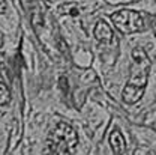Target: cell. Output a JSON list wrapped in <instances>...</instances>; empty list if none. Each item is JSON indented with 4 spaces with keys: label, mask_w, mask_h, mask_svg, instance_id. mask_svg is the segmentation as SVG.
<instances>
[{
    "label": "cell",
    "mask_w": 156,
    "mask_h": 155,
    "mask_svg": "<svg viewBox=\"0 0 156 155\" xmlns=\"http://www.w3.org/2000/svg\"><path fill=\"white\" fill-rule=\"evenodd\" d=\"M132 59H134V62L131 65L129 80L122 94V98L126 104H135L143 98L147 81H149L150 66H152L149 56L140 47L132 50Z\"/></svg>",
    "instance_id": "cell-1"
},
{
    "label": "cell",
    "mask_w": 156,
    "mask_h": 155,
    "mask_svg": "<svg viewBox=\"0 0 156 155\" xmlns=\"http://www.w3.org/2000/svg\"><path fill=\"white\" fill-rule=\"evenodd\" d=\"M78 145L77 131L66 122H58L48 136V151L51 154H74Z\"/></svg>",
    "instance_id": "cell-2"
},
{
    "label": "cell",
    "mask_w": 156,
    "mask_h": 155,
    "mask_svg": "<svg viewBox=\"0 0 156 155\" xmlns=\"http://www.w3.org/2000/svg\"><path fill=\"white\" fill-rule=\"evenodd\" d=\"M111 20L114 26L125 35H131V33L144 30V20L141 17V14L135 11H129V9L119 11L111 15Z\"/></svg>",
    "instance_id": "cell-3"
},
{
    "label": "cell",
    "mask_w": 156,
    "mask_h": 155,
    "mask_svg": "<svg viewBox=\"0 0 156 155\" xmlns=\"http://www.w3.org/2000/svg\"><path fill=\"white\" fill-rule=\"evenodd\" d=\"M93 35L99 42L107 44V42H111V39H113V29L105 21H98L95 30H93Z\"/></svg>",
    "instance_id": "cell-4"
},
{
    "label": "cell",
    "mask_w": 156,
    "mask_h": 155,
    "mask_svg": "<svg viewBox=\"0 0 156 155\" xmlns=\"http://www.w3.org/2000/svg\"><path fill=\"white\" fill-rule=\"evenodd\" d=\"M110 145L114 154H123L126 149V140L119 130H113L110 134Z\"/></svg>",
    "instance_id": "cell-5"
},
{
    "label": "cell",
    "mask_w": 156,
    "mask_h": 155,
    "mask_svg": "<svg viewBox=\"0 0 156 155\" xmlns=\"http://www.w3.org/2000/svg\"><path fill=\"white\" fill-rule=\"evenodd\" d=\"M9 99H11V92H9L8 86H6L5 83H2V81H0V105L8 104V102H9Z\"/></svg>",
    "instance_id": "cell-6"
},
{
    "label": "cell",
    "mask_w": 156,
    "mask_h": 155,
    "mask_svg": "<svg viewBox=\"0 0 156 155\" xmlns=\"http://www.w3.org/2000/svg\"><path fill=\"white\" fill-rule=\"evenodd\" d=\"M68 8H69V11H68L69 15H72V17H78V15H80V9H78L77 6H74V5H68Z\"/></svg>",
    "instance_id": "cell-7"
},
{
    "label": "cell",
    "mask_w": 156,
    "mask_h": 155,
    "mask_svg": "<svg viewBox=\"0 0 156 155\" xmlns=\"http://www.w3.org/2000/svg\"><path fill=\"white\" fill-rule=\"evenodd\" d=\"M5 12H6V2L0 0V14H5Z\"/></svg>",
    "instance_id": "cell-8"
},
{
    "label": "cell",
    "mask_w": 156,
    "mask_h": 155,
    "mask_svg": "<svg viewBox=\"0 0 156 155\" xmlns=\"http://www.w3.org/2000/svg\"><path fill=\"white\" fill-rule=\"evenodd\" d=\"M60 83H62V89H63V90H68V84L65 86V77L60 78Z\"/></svg>",
    "instance_id": "cell-9"
},
{
    "label": "cell",
    "mask_w": 156,
    "mask_h": 155,
    "mask_svg": "<svg viewBox=\"0 0 156 155\" xmlns=\"http://www.w3.org/2000/svg\"><path fill=\"white\" fill-rule=\"evenodd\" d=\"M155 21V20H153ZM153 30H155V33H156V21H155V24H153Z\"/></svg>",
    "instance_id": "cell-10"
}]
</instances>
